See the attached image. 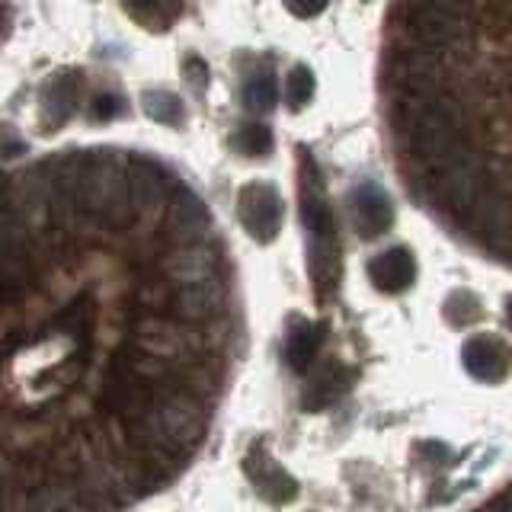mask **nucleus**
Returning a JSON list of instances; mask_svg holds the SVG:
<instances>
[{
	"mask_svg": "<svg viewBox=\"0 0 512 512\" xmlns=\"http://www.w3.org/2000/svg\"><path fill=\"white\" fill-rule=\"evenodd\" d=\"M477 116L468 100L442 96V100H394L391 128L397 148L410 164L426 170L445 164L464 151H474Z\"/></svg>",
	"mask_w": 512,
	"mask_h": 512,
	"instance_id": "1",
	"label": "nucleus"
},
{
	"mask_svg": "<svg viewBox=\"0 0 512 512\" xmlns=\"http://www.w3.org/2000/svg\"><path fill=\"white\" fill-rule=\"evenodd\" d=\"M298 192H301V221L308 231V272L317 298L324 301L336 292L340 279V240H336V215L327 196L324 176L311 151H298Z\"/></svg>",
	"mask_w": 512,
	"mask_h": 512,
	"instance_id": "2",
	"label": "nucleus"
},
{
	"mask_svg": "<svg viewBox=\"0 0 512 512\" xmlns=\"http://www.w3.org/2000/svg\"><path fill=\"white\" fill-rule=\"evenodd\" d=\"M397 16L404 20V36L410 45L426 48V52L448 55L455 48H471L474 42V7L455 4H413L397 7Z\"/></svg>",
	"mask_w": 512,
	"mask_h": 512,
	"instance_id": "3",
	"label": "nucleus"
},
{
	"mask_svg": "<svg viewBox=\"0 0 512 512\" xmlns=\"http://www.w3.org/2000/svg\"><path fill=\"white\" fill-rule=\"evenodd\" d=\"M384 84L397 100H442L455 96V71L439 52L426 48H397L384 68Z\"/></svg>",
	"mask_w": 512,
	"mask_h": 512,
	"instance_id": "4",
	"label": "nucleus"
},
{
	"mask_svg": "<svg viewBox=\"0 0 512 512\" xmlns=\"http://www.w3.org/2000/svg\"><path fill=\"white\" fill-rule=\"evenodd\" d=\"M208 346L202 333H192L180 327V320L173 317H141L132 336H128V349L141 352V356L151 359H167V362H180L192 359L196 352Z\"/></svg>",
	"mask_w": 512,
	"mask_h": 512,
	"instance_id": "5",
	"label": "nucleus"
},
{
	"mask_svg": "<svg viewBox=\"0 0 512 512\" xmlns=\"http://www.w3.org/2000/svg\"><path fill=\"white\" fill-rule=\"evenodd\" d=\"M468 234L500 260H512V192L496 183L468 218Z\"/></svg>",
	"mask_w": 512,
	"mask_h": 512,
	"instance_id": "6",
	"label": "nucleus"
},
{
	"mask_svg": "<svg viewBox=\"0 0 512 512\" xmlns=\"http://www.w3.org/2000/svg\"><path fill=\"white\" fill-rule=\"evenodd\" d=\"M237 215H240V224H244V231L256 244H272L282 231L285 205L276 186L256 180L237 192Z\"/></svg>",
	"mask_w": 512,
	"mask_h": 512,
	"instance_id": "7",
	"label": "nucleus"
},
{
	"mask_svg": "<svg viewBox=\"0 0 512 512\" xmlns=\"http://www.w3.org/2000/svg\"><path fill=\"white\" fill-rule=\"evenodd\" d=\"M128 183H132V196L141 221L154 218L160 208L170 205L176 189H180L173 183V173L160 160L144 154H128Z\"/></svg>",
	"mask_w": 512,
	"mask_h": 512,
	"instance_id": "8",
	"label": "nucleus"
},
{
	"mask_svg": "<svg viewBox=\"0 0 512 512\" xmlns=\"http://www.w3.org/2000/svg\"><path fill=\"white\" fill-rule=\"evenodd\" d=\"M160 279L170 288H196V285H212L221 282L224 266L218 260V253L212 247H180L167 253L164 260L157 263Z\"/></svg>",
	"mask_w": 512,
	"mask_h": 512,
	"instance_id": "9",
	"label": "nucleus"
},
{
	"mask_svg": "<svg viewBox=\"0 0 512 512\" xmlns=\"http://www.w3.org/2000/svg\"><path fill=\"white\" fill-rule=\"evenodd\" d=\"M244 474L250 477L253 490L272 506H285L298 500V480L269 455V448L263 442L250 445V452L244 458Z\"/></svg>",
	"mask_w": 512,
	"mask_h": 512,
	"instance_id": "10",
	"label": "nucleus"
},
{
	"mask_svg": "<svg viewBox=\"0 0 512 512\" xmlns=\"http://www.w3.org/2000/svg\"><path fill=\"white\" fill-rule=\"evenodd\" d=\"M167 228L180 247H208V240H212V212L199 199V192H192L189 186L180 183L170 202Z\"/></svg>",
	"mask_w": 512,
	"mask_h": 512,
	"instance_id": "11",
	"label": "nucleus"
},
{
	"mask_svg": "<svg viewBox=\"0 0 512 512\" xmlns=\"http://www.w3.org/2000/svg\"><path fill=\"white\" fill-rule=\"evenodd\" d=\"M349 218L359 237L375 240L391 231L394 224V205L391 196L375 180H359L349 192Z\"/></svg>",
	"mask_w": 512,
	"mask_h": 512,
	"instance_id": "12",
	"label": "nucleus"
},
{
	"mask_svg": "<svg viewBox=\"0 0 512 512\" xmlns=\"http://www.w3.org/2000/svg\"><path fill=\"white\" fill-rule=\"evenodd\" d=\"M154 397H157V391H151V384L132 378L116 365H112V375L103 381V388H100V404L106 407L109 416H116V420H122V423H132V420H138V416L148 413Z\"/></svg>",
	"mask_w": 512,
	"mask_h": 512,
	"instance_id": "13",
	"label": "nucleus"
},
{
	"mask_svg": "<svg viewBox=\"0 0 512 512\" xmlns=\"http://www.w3.org/2000/svg\"><path fill=\"white\" fill-rule=\"evenodd\" d=\"M461 365L468 375L487 384H500L512 372V349L493 333H477L461 346Z\"/></svg>",
	"mask_w": 512,
	"mask_h": 512,
	"instance_id": "14",
	"label": "nucleus"
},
{
	"mask_svg": "<svg viewBox=\"0 0 512 512\" xmlns=\"http://www.w3.org/2000/svg\"><path fill=\"white\" fill-rule=\"evenodd\" d=\"M80 90H84V74L80 71H61L45 80L39 93V119L45 125V132H55V128H61L74 116L80 103Z\"/></svg>",
	"mask_w": 512,
	"mask_h": 512,
	"instance_id": "15",
	"label": "nucleus"
},
{
	"mask_svg": "<svg viewBox=\"0 0 512 512\" xmlns=\"http://www.w3.org/2000/svg\"><path fill=\"white\" fill-rule=\"evenodd\" d=\"M368 279L384 295H404L416 279V260L407 247H391L368 263Z\"/></svg>",
	"mask_w": 512,
	"mask_h": 512,
	"instance_id": "16",
	"label": "nucleus"
},
{
	"mask_svg": "<svg viewBox=\"0 0 512 512\" xmlns=\"http://www.w3.org/2000/svg\"><path fill=\"white\" fill-rule=\"evenodd\" d=\"M221 314H224V282L180 288L173 298V317L183 320V324H215Z\"/></svg>",
	"mask_w": 512,
	"mask_h": 512,
	"instance_id": "17",
	"label": "nucleus"
},
{
	"mask_svg": "<svg viewBox=\"0 0 512 512\" xmlns=\"http://www.w3.org/2000/svg\"><path fill=\"white\" fill-rule=\"evenodd\" d=\"M349 381H352V372L343 362H324L311 368V378L304 384V394H301L304 410H327L349 391Z\"/></svg>",
	"mask_w": 512,
	"mask_h": 512,
	"instance_id": "18",
	"label": "nucleus"
},
{
	"mask_svg": "<svg viewBox=\"0 0 512 512\" xmlns=\"http://www.w3.org/2000/svg\"><path fill=\"white\" fill-rule=\"evenodd\" d=\"M320 349H324V327L314 320H292V327L285 333V362L292 372L308 375Z\"/></svg>",
	"mask_w": 512,
	"mask_h": 512,
	"instance_id": "19",
	"label": "nucleus"
},
{
	"mask_svg": "<svg viewBox=\"0 0 512 512\" xmlns=\"http://www.w3.org/2000/svg\"><path fill=\"white\" fill-rule=\"evenodd\" d=\"M55 324L61 333H68L74 336V340L80 343V356H87V349H90V336H93V327H96V304L90 295L84 298H77L74 304H68L58 317H55Z\"/></svg>",
	"mask_w": 512,
	"mask_h": 512,
	"instance_id": "20",
	"label": "nucleus"
},
{
	"mask_svg": "<svg viewBox=\"0 0 512 512\" xmlns=\"http://www.w3.org/2000/svg\"><path fill=\"white\" fill-rule=\"evenodd\" d=\"M116 368L128 372L132 378L144 381V384H160V381H173L180 375V362H167V359H151V356H141V352L128 349L125 356H119Z\"/></svg>",
	"mask_w": 512,
	"mask_h": 512,
	"instance_id": "21",
	"label": "nucleus"
},
{
	"mask_svg": "<svg viewBox=\"0 0 512 512\" xmlns=\"http://www.w3.org/2000/svg\"><path fill=\"white\" fill-rule=\"evenodd\" d=\"M144 116L160 122V125H183L186 119V109H183V100L176 93L170 90H151V93H144Z\"/></svg>",
	"mask_w": 512,
	"mask_h": 512,
	"instance_id": "22",
	"label": "nucleus"
},
{
	"mask_svg": "<svg viewBox=\"0 0 512 512\" xmlns=\"http://www.w3.org/2000/svg\"><path fill=\"white\" fill-rule=\"evenodd\" d=\"M234 148L244 157H269L276 148V138H272V128L263 122H244L234 132Z\"/></svg>",
	"mask_w": 512,
	"mask_h": 512,
	"instance_id": "23",
	"label": "nucleus"
},
{
	"mask_svg": "<svg viewBox=\"0 0 512 512\" xmlns=\"http://www.w3.org/2000/svg\"><path fill=\"white\" fill-rule=\"evenodd\" d=\"M445 311V320L452 327H471L474 320H480V314H484V308H480V298L474 292H468V288H458V292H452L445 298L442 304Z\"/></svg>",
	"mask_w": 512,
	"mask_h": 512,
	"instance_id": "24",
	"label": "nucleus"
},
{
	"mask_svg": "<svg viewBox=\"0 0 512 512\" xmlns=\"http://www.w3.org/2000/svg\"><path fill=\"white\" fill-rule=\"evenodd\" d=\"M314 90H317V80H314V71L308 68V64H295V68L285 74L282 93H285L288 109H304L311 103Z\"/></svg>",
	"mask_w": 512,
	"mask_h": 512,
	"instance_id": "25",
	"label": "nucleus"
},
{
	"mask_svg": "<svg viewBox=\"0 0 512 512\" xmlns=\"http://www.w3.org/2000/svg\"><path fill=\"white\" fill-rule=\"evenodd\" d=\"M279 100V87L272 74H250L244 84V106L250 112H269Z\"/></svg>",
	"mask_w": 512,
	"mask_h": 512,
	"instance_id": "26",
	"label": "nucleus"
},
{
	"mask_svg": "<svg viewBox=\"0 0 512 512\" xmlns=\"http://www.w3.org/2000/svg\"><path fill=\"white\" fill-rule=\"evenodd\" d=\"M125 13L138 20L144 29H167L173 23V16L180 13V7L167 4H125Z\"/></svg>",
	"mask_w": 512,
	"mask_h": 512,
	"instance_id": "27",
	"label": "nucleus"
},
{
	"mask_svg": "<svg viewBox=\"0 0 512 512\" xmlns=\"http://www.w3.org/2000/svg\"><path fill=\"white\" fill-rule=\"evenodd\" d=\"M125 100L119 93H100V96H93V103H90V119L93 122H112V119H119L125 116Z\"/></svg>",
	"mask_w": 512,
	"mask_h": 512,
	"instance_id": "28",
	"label": "nucleus"
},
{
	"mask_svg": "<svg viewBox=\"0 0 512 512\" xmlns=\"http://www.w3.org/2000/svg\"><path fill=\"white\" fill-rule=\"evenodd\" d=\"M183 71H186V77H189V84L192 87H205L208 84V68H205V61L202 58H186L183 61Z\"/></svg>",
	"mask_w": 512,
	"mask_h": 512,
	"instance_id": "29",
	"label": "nucleus"
},
{
	"mask_svg": "<svg viewBox=\"0 0 512 512\" xmlns=\"http://www.w3.org/2000/svg\"><path fill=\"white\" fill-rule=\"evenodd\" d=\"M20 151H26V144H20V141H13V138H10V132H7V144H4V154H7V157H16V154H20Z\"/></svg>",
	"mask_w": 512,
	"mask_h": 512,
	"instance_id": "30",
	"label": "nucleus"
},
{
	"mask_svg": "<svg viewBox=\"0 0 512 512\" xmlns=\"http://www.w3.org/2000/svg\"><path fill=\"white\" fill-rule=\"evenodd\" d=\"M292 13L295 16H317V13H324V7H308V10H304V7H292Z\"/></svg>",
	"mask_w": 512,
	"mask_h": 512,
	"instance_id": "31",
	"label": "nucleus"
},
{
	"mask_svg": "<svg viewBox=\"0 0 512 512\" xmlns=\"http://www.w3.org/2000/svg\"><path fill=\"white\" fill-rule=\"evenodd\" d=\"M506 320H509V327H512V298L506 301Z\"/></svg>",
	"mask_w": 512,
	"mask_h": 512,
	"instance_id": "32",
	"label": "nucleus"
}]
</instances>
